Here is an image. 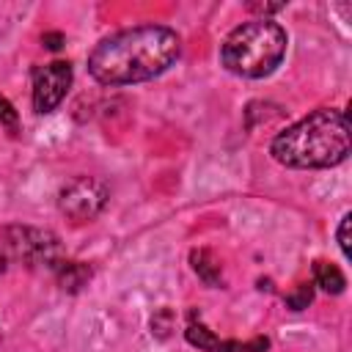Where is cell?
Listing matches in <instances>:
<instances>
[{
    "label": "cell",
    "instance_id": "3",
    "mask_svg": "<svg viewBox=\"0 0 352 352\" xmlns=\"http://www.w3.org/2000/svg\"><path fill=\"white\" fill-rule=\"evenodd\" d=\"M286 44H289L286 30L278 22L261 16L236 25L226 36L220 47V60L236 77L261 80L280 66L286 55Z\"/></svg>",
    "mask_w": 352,
    "mask_h": 352
},
{
    "label": "cell",
    "instance_id": "10",
    "mask_svg": "<svg viewBox=\"0 0 352 352\" xmlns=\"http://www.w3.org/2000/svg\"><path fill=\"white\" fill-rule=\"evenodd\" d=\"M314 283H316L322 292H327V294H341L344 286H346V278H344V272H341L336 264H330V261H316V264H314Z\"/></svg>",
    "mask_w": 352,
    "mask_h": 352
},
{
    "label": "cell",
    "instance_id": "11",
    "mask_svg": "<svg viewBox=\"0 0 352 352\" xmlns=\"http://www.w3.org/2000/svg\"><path fill=\"white\" fill-rule=\"evenodd\" d=\"M311 300H314V286H311V283H300L292 294H286V305H289L292 311H302V308H308Z\"/></svg>",
    "mask_w": 352,
    "mask_h": 352
},
{
    "label": "cell",
    "instance_id": "1",
    "mask_svg": "<svg viewBox=\"0 0 352 352\" xmlns=\"http://www.w3.org/2000/svg\"><path fill=\"white\" fill-rule=\"evenodd\" d=\"M182 52L176 30L165 25H140L102 38L88 55V72L102 85L146 82L168 72Z\"/></svg>",
    "mask_w": 352,
    "mask_h": 352
},
{
    "label": "cell",
    "instance_id": "7",
    "mask_svg": "<svg viewBox=\"0 0 352 352\" xmlns=\"http://www.w3.org/2000/svg\"><path fill=\"white\" fill-rule=\"evenodd\" d=\"M184 338L192 346H198L201 352H267L270 349L267 338H253V341H226V338H217L201 319L195 322L192 314H190V324L184 330Z\"/></svg>",
    "mask_w": 352,
    "mask_h": 352
},
{
    "label": "cell",
    "instance_id": "5",
    "mask_svg": "<svg viewBox=\"0 0 352 352\" xmlns=\"http://www.w3.org/2000/svg\"><path fill=\"white\" fill-rule=\"evenodd\" d=\"M110 190L102 179L96 176H74L72 182H66L58 192V209L74 220V223H85L94 220L104 206H107Z\"/></svg>",
    "mask_w": 352,
    "mask_h": 352
},
{
    "label": "cell",
    "instance_id": "9",
    "mask_svg": "<svg viewBox=\"0 0 352 352\" xmlns=\"http://www.w3.org/2000/svg\"><path fill=\"white\" fill-rule=\"evenodd\" d=\"M190 264L195 270V275L206 283V286H223V272H220V264L217 258L212 256V250L206 248H198L190 253Z\"/></svg>",
    "mask_w": 352,
    "mask_h": 352
},
{
    "label": "cell",
    "instance_id": "6",
    "mask_svg": "<svg viewBox=\"0 0 352 352\" xmlns=\"http://www.w3.org/2000/svg\"><path fill=\"white\" fill-rule=\"evenodd\" d=\"M72 85V63L52 60L33 72V107L36 113H52Z\"/></svg>",
    "mask_w": 352,
    "mask_h": 352
},
{
    "label": "cell",
    "instance_id": "8",
    "mask_svg": "<svg viewBox=\"0 0 352 352\" xmlns=\"http://www.w3.org/2000/svg\"><path fill=\"white\" fill-rule=\"evenodd\" d=\"M55 278H58L60 289H66V292H80V289L91 280V267L82 264V261H66V258H63V261L55 267Z\"/></svg>",
    "mask_w": 352,
    "mask_h": 352
},
{
    "label": "cell",
    "instance_id": "4",
    "mask_svg": "<svg viewBox=\"0 0 352 352\" xmlns=\"http://www.w3.org/2000/svg\"><path fill=\"white\" fill-rule=\"evenodd\" d=\"M3 248L8 258H16L28 267H50L55 270L60 258V242L52 231L30 228V226H8L3 231Z\"/></svg>",
    "mask_w": 352,
    "mask_h": 352
},
{
    "label": "cell",
    "instance_id": "14",
    "mask_svg": "<svg viewBox=\"0 0 352 352\" xmlns=\"http://www.w3.org/2000/svg\"><path fill=\"white\" fill-rule=\"evenodd\" d=\"M349 223H352V214L346 212V214L341 217V223H338V231H336V236H338V248H341L344 256H349Z\"/></svg>",
    "mask_w": 352,
    "mask_h": 352
},
{
    "label": "cell",
    "instance_id": "15",
    "mask_svg": "<svg viewBox=\"0 0 352 352\" xmlns=\"http://www.w3.org/2000/svg\"><path fill=\"white\" fill-rule=\"evenodd\" d=\"M41 41H44L47 50H60V47H63V36H60V33H44Z\"/></svg>",
    "mask_w": 352,
    "mask_h": 352
},
{
    "label": "cell",
    "instance_id": "12",
    "mask_svg": "<svg viewBox=\"0 0 352 352\" xmlns=\"http://www.w3.org/2000/svg\"><path fill=\"white\" fill-rule=\"evenodd\" d=\"M173 330V311L170 308H160L154 316H151V333L157 338H168Z\"/></svg>",
    "mask_w": 352,
    "mask_h": 352
},
{
    "label": "cell",
    "instance_id": "13",
    "mask_svg": "<svg viewBox=\"0 0 352 352\" xmlns=\"http://www.w3.org/2000/svg\"><path fill=\"white\" fill-rule=\"evenodd\" d=\"M0 124L8 129V132H16L19 129V113H16V107L0 94Z\"/></svg>",
    "mask_w": 352,
    "mask_h": 352
},
{
    "label": "cell",
    "instance_id": "2",
    "mask_svg": "<svg viewBox=\"0 0 352 352\" xmlns=\"http://www.w3.org/2000/svg\"><path fill=\"white\" fill-rule=\"evenodd\" d=\"M352 146L349 121L341 110L319 107L302 121L286 126L270 146L275 162L286 168H333L346 160Z\"/></svg>",
    "mask_w": 352,
    "mask_h": 352
},
{
    "label": "cell",
    "instance_id": "16",
    "mask_svg": "<svg viewBox=\"0 0 352 352\" xmlns=\"http://www.w3.org/2000/svg\"><path fill=\"white\" fill-rule=\"evenodd\" d=\"M283 8V3H250V11H261V14H275V11H280Z\"/></svg>",
    "mask_w": 352,
    "mask_h": 352
}]
</instances>
